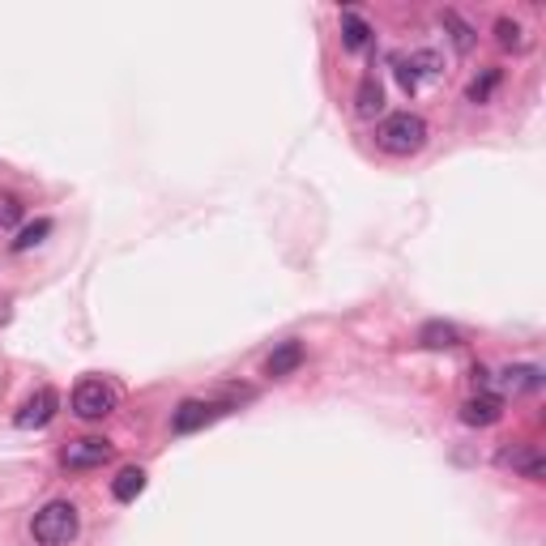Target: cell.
<instances>
[{
	"label": "cell",
	"mask_w": 546,
	"mask_h": 546,
	"mask_svg": "<svg viewBox=\"0 0 546 546\" xmlns=\"http://www.w3.org/2000/svg\"><path fill=\"white\" fill-rule=\"evenodd\" d=\"M56 410H60V397H56V389H47V384H43V389H35V393L22 401V410L13 414V423H18L22 431H30V427H47V423L56 419Z\"/></svg>",
	"instance_id": "7"
},
{
	"label": "cell",
	"mask_w": 546,
	"mask_h": 546,
	"mask_svg": "<svg viewBox=\"0 0 546 546\" xmlns=\"http://www.w3.org/2000/svg\"><path fill=\"white\" fill-rule=\"evenodd\" d=\"M495 39H500V47H521V43H525V39H521V26L512 22V18L495 22Z\"/></svg>",
	"instance_id": "19"
},
{
	"label": "cell",
	"mask_w": 546,
	"mask_h": 546,
	"mask_svg": "<svg viewBox=\"0 0 546 546\" xmlns=\"http://www.w3.org/2000/svg\"><path fill=\"white\" fill-rule=\"evenodd\" d=\"M393 64H397V82H401V90H406V94L423 90L427 82H436V77L444 73L440 69V56L427 52V47H423V52H410V56H397Z\"/></svg>",
	"instance_id": "4"
},
{
	"label": "cell",
	"mask_w": 546,
	"mask_h": 546,
	"mask_svg": "<svg viewBox=\"0 0 546 546\" xmlns=\"http://www.w3.org/2000/svg\"><path fill=\"white\" fill-rule=\"evenodd\" d=\"M495 86H500V69H487L483 77H474V82H470V90H465V99H470V103H487Z\"/></svg>",
	"instance_id": "18"
},
{
	"label": "cell",
	"mask_w": 546,
	"mask_h": 546,
	"mask_svg": "<svg viewBox=\"0 0 546 546\" xmlns=\"http://www.w3.org/2000/svg\"><path fill=\"white\" fill-rule=\"evenodd\" d=\"M52 235V222L47 218H39V222H30V227H22V235L13 239V252H30L35 244H43V239Z\"/></svg>",
	"instance_id": "16"
},
{
	"label": "cell",
	"mask_w": 546,
	"mask_h": 546,
	"mask_svg": "<svg viewBox=\"0 0 546 546\" xmlns=\"http://www.w3.org/2000/svg\"><path fill=\"white\" fill-rule=\"evenodd\" d=\"M500 419H504V397H495V393H478L461 406V423H470V427H495Z\"/></svg>",
	"instance_id": "8"
},
{
	"label": "cell",
	"mask_w": 546,
	"mask_h": 546,
	"mask_svg": "<svg viewBox=\"0 0 546 546\" xmlns=\"http://www.w3.org/2000/svg\"><path fill=\"white\" fill-rule=\"evenodd\" d=\"M419 342L431 350H448V346H461V329L457 325H444V320H427L419 329Z\"/></svg>",
	"instance_id": "14"
},
{
	"label": "cell",
	"mask_w": 546,
	"mask_h": 546,
	"mask_svg": "<svg viewBox=\"0 0 546 546\" xmlns=\"http://www.w3.org/2000/svg\"><path fill=\"white\" fill-rule=\"evenodd\" d=\"M431 128L419 111H393V116H384L380 128H376V141L384 154H397V158H410L427 146Z\"/></svg>",
	"instance_id": "1"
},
{
	"label": "cell",
	"mask_w": 546,
	"mask_h": 546,
	"mask_svg": "<svg viewBox=\"0 0 546 546\" xmlns=\"http://www.w3.org/2000/svg\"><path fill=\"white\" fill-rule=\"evenodd\" d=\"M141 491H146V470H141V465H124V470L116 474V483H111L116 504H133Z\"/></svg>",
	"instance_id": "13"
},
{
	"label": "cell",
	"mask_w": 546,
	"mask_h": 546,
	"mask_svg": "<svg viewBox=\"0 0 546 546\" xmlns=\"http://www.w3.org/2000/svg\"><path fill=\"white\" fill-rule=\"evenodd\" d=\"M500 384H504V393H538V389H542V367H534V363L504 367Z\"/></svg>",
	"instance_id": "12"
},
{
	"label": "cell",
	"mask_w": 546,
	"mask_h": 546,
	"mask_svg": "<svg viewBox=\"0 0 546 546\" xmlns=\"http://www.w3.org/2000/svg\"><path fill=\"white\" fill-rule=\"evenodd\" d=\"M111 440L103 436H82V440H69L64 444V453H60V465L64 470H99V465L111 461Z\"/></svg>",
	"instance_id": "5"
},
{
	"label": "cell",
	"mask_w": 546,
	"mask_h": 546,
	"mask_svg": "<svg viewBox=\"0 0 546 546\" xmlns=\"http://www.w3.org/2000/svg\"><path fill=\"white\" fill-rule=\"evenodd\" d=\"M9 316V303H0V320H5Z\"/></svg>",
	"instance_id": "20"
},
{
	"label": "cell",
	"mask_w": 546,
	"mask_h": 546,
	"mask_svg": "<svg viewBox=\"0 0 546 546\" xmlns=\"http://www.w3.org/2000/svg\"><path fill=\"white\" fill-rule=\"evenodd\" d=\"M355 107H359V116H380L384 111V90H380V82H376V73H367L363 82H359V94H355Z\"/></svg>",
	"instance_id": "15"
},
{
	"label": "cell",
	"mask_w": 546,
	"mask_h": 546,
	"mask_svg": "<svg viewBox=\"0 0 546 546\" xmlns=\"http://www.w3.org/2000/svg\"><path fill=\"white\" fill-rule=\"evenodd\" d=\"M303 359H308V350H303V342H282V346L265 359V376H273V380L291 376V372H299V367H303Z\"/></svg>",
	"instance_id": "9"
},
{
	"label": "cell",
	"mask_w": 546,
	"mask_h": 546,
	"mask_svg": "<svg viewBox=\"0 0 546 546\" xmlns=\"http://www.w3.org/2000/svg\"><path fill=\"white\" fill-rule=\"evenodd\" d=\"M77 529H82V517H77V508L69 500H52L30 517V538L39 546H69L77 538Z\"/></svg>",
	"instance_id": "2"
},
{
	"label": "cell",
	"mask_w": 546,
	"mask_h": 546,
	"mask_svg": "<svg viewBox=\"0 0 546 546\" xmlns=\"http://www.w3.org/2000/svg\"><path fill=\"white\" fill-rule=\"evenodd\" d=\"M342 43H346V52H367V47L376 43V30L367 26L355 9H342Z\"/></svg>",
	"instance_id": "11"
},
{
	"label": "cell",
	"mask_w": 546,
	"mask_h": 546,
	"mask_svg": "<svg viewBox=\"0 0 546 546\" xmlns=\"http://www.w3.org/2000/svg\"><path fill=\"white\" fill-rule=\"evenodd\" d=\"M116 406H120V389L111 380H103V376L77 380V389H73V414L77 419H86V423L107 419Z\"/></svg>",
	"instance_id": "3"
},
{
	"label": "cell",
	"mask_w": 546,
	"mask_h": 546,
	"mask_svg": "<svg viewBox=\"0 0 546 546\" xmlns=\"http://www.w3.org/2000/svg\"><path fill=\"white\" fill-rule=\"evenodd\" d=\"M504 465H512L517 474H525L529 483H542L546 478V461H542V453L534 444H517V448H508L504 453Z\"/></svg>",
	"instance_id": "10"
},
{
	"label": "cell",
	"mask_w": 546,
	"mask_h": 546,
	"mask_svg": "<svg viewBox=\"0 0 546 546\" xmlns=\"http://www.w3.org/2000/svg\"><path fill=\"white\" fill-rule=\"evenodd\" d=\"M440 22H444L448 30H453V47H457V52H470V47H474V30L465 26L453 9H444V13H440Z\"/></svg>",
	"instance_id": "17"
},
{
	"label": "cell",
	"mask_w": 546,
	"mask_h": 546,
	"mask_svg": "<svg viewBox=\"0 0 546 546\" xmlns=\"http://www.w3.org/2000/svg\"><path fill=\"white\" fill-rule=\"evenodd\" d=\"M222 414H227V406H222V401L188 397V401H180V410L171 414V431H175V436H192V431L210 427L214 419H222Z\"/></svg>",
	"instance_id": "6"
}]
</instances>
